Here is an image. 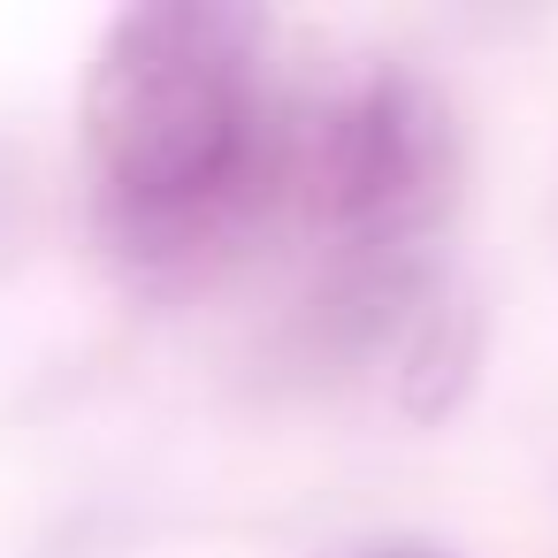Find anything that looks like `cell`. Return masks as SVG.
<instances>
[{"label": "cell", "instance_id": "cell-1", "mask_svg": "<svg viewBox=\"0 0 558 558\" xmlns=\"http://www.w3.org/2000/svg\"><path fill=\"white\" fill-rule=\"evenodd\" d=\"M268 24L230 0L123 9L85 77V154L100 230L131 268H192L283 184L260 93Z\"/></svg>", "mask_w": 558, "mask_h": 558}, {"label": "cell", "instance_id": "cell-2", "mask_svg": "<svg viewBox=\"0 0 558 558\" xmlns=\"http://www.w3.org/2000/svg\"><path fill=\"white\" fill-rule=\"evenodd\" d=\"M459 184L444 100L413 70H367L283 138V192L344 260H405Z\"/></svg>", "mask_w": 558, "mask_h": 558}, {"label": "cell", "instance_id": "cell-3", "mask_svg": "<svg viewBox=\"0 0 558 558\" xmlns=\"http://www.w3.org/2000/svg\"><path fill=\"white\" fill-rule=\"evenodd\" d=\"M474 360H482V322L466 299H444L428 291L413 306V322L398 329V390H405V413L436 421L459 405V390L474 383Z\"/></svg>", "mask_w": 558, "mask_h": 558}, {"label": "cell", "instance_id": "cell-4", "mask_svg": "<svg viewBox=\"0 0 558 558\" xmlns=\"http://www.w3.org/2000/svg\"><path fill=\"white\" fill-rule=\"evenodd\" d=\"M352 558H444V550H421V543H383V550H352Z\"/></svg>", "mask_w": 558, "mask_h": 558}]
</instances>
